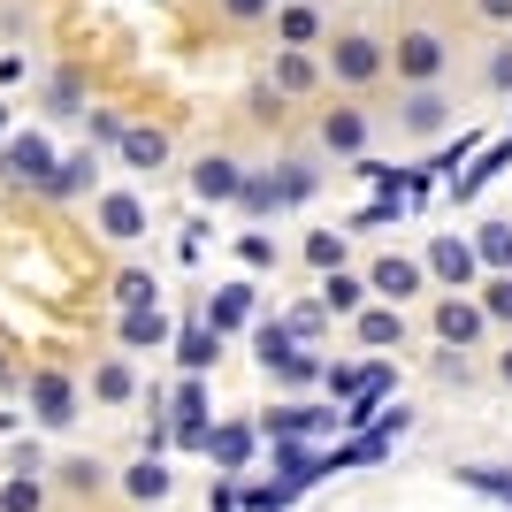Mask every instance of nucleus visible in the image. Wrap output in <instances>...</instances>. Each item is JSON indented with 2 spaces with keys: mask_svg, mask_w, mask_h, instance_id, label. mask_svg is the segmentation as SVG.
Segmentation results:
<instances>
[{
  "mask_svg": "<svg viewBox=\"0 0 512 512\" xmlns=\"http://www.w3.org/2000/svg\"><path fill=\"white\" fill-rule=\"evenodd\" d=\"M31 413H39L46 428H69V421H77V383H69L62 367H39V375H31Z\"/></svg>",
  "mask_w": 512,
  "mask_h": 512,
  "instance_id": "obj_1",
  "label": "nucleus"
},
{
  "mask_svg": "<svg viewBox=\"0 0 512 512\" xmlns=\"http://www.w3.org/2000/svg\"><path fill=\"white\" fill-rule=\"evenodd\" d=\"M46 169H54V146H46L39 130H23L16 146L0 153V176H8V184H46Z\"/></svg>",
  "mask_w": 512,
  "mask_h": 512,
  "instance_id": "obj_2",
  "label": "nucleus"
},
{
  "mask_svg": "<svg viewBox=\"0 0 512 512\" xmlns=\"http://www.w3.org/2000/svg\"><path fill=\"white\" fill-rule=\"evenodd\" d=\"M85 184H92V153H69V161H54V169H46L39 192H46V199H69V192H85Z\"/></svg>",
  "mask_w": 512,
  "mask_h": 512,
  "instance_id": "obj_3",
  "label": "nucleus"
},
{
  "mask_svg": "<svg viewBox=\"0 0 512 512\" xmlns=\"http://www.w3.org/2000/svg\"><path fill=\"white\" fill-rule=\"evenodd\" d=\"M123 153H130V169H161V161H169V138H161V130H123Z\"/></svg>",
  "mask_w": 512,
  "mask_h": 512,
  "instance_id": "obj_4",
  "label": "nucleus"
},
{
  "mask_svg": "<svg viewBox=\"0 0 512 512\" xmlns=\"http://www.w3.org/2000/svg\"><path fill=\"white\" fill-rule=\"evenodd\" d=\"M428 260H436V276H444V283H467V276H474V253L459 245V237H444V245H436Z\"/></svg>",
  "mask_w": 512,
  "mask_h": 512,
  "instance_id": "obj_5",
  "label": "nucleus"
},
{
  "mask_svg": "<svg viewBox=\"0 0 512 512\" xmlns=\"http://www.w3.org/2000/svg\"><path fill=\"white\" fill-rule=\"evenodd\" d=\"M161 337H169V321L153 314V306H130L123 314V344H161Z\"/></svg>",
  "mask_w": 512,
  "mask_h": 512,
  "instance_id": "obj_6",
  "label": "nucleus"
},
{
  "mask_svg": "<svg viewBox=\"0 0 512 512\" xmlns=\"http://www.w3.org/2000/svg\"><path fill=\"white\" fill-rule=\"evenodd\" d=\"M413 283H421L413 260H383V268H375V291H390V299H413Z\"/></svg>",
  "mask_w": 512,
  "mask_h": 512,
  "instance_id": "obj_7",
  "label": "nucleus"
},
{
  "mask_svg": "<svg viewBox=\"0 0 512 512\" xmlns=\"http://www.w3.org/2000/svg\"><path fill=\"white\" fill-rule=\"evenodd\" d=\"M100 222H107V237H138V230H146L138 199H107V207H100Z\"/></svg>",
  "mask_w": 512,
  "mask_h": 512,
  "instance_id": "obj_8",
  "label": "nucleus"
},
{
  "mask_svg": "<svg viewBox=\"0 0 512 512\" xmlns=\"http://www.w3.org/2000/svg\"><path fill=\"white\" fill-rule=\"evenodd\" d=\"M123 482H130V497H169V467H161V459H138Z\"/></svg>",
  "mask_w": 512,
  "mask_h": 512,
  "instance_id": "obj_9",
  "label": "nucleus"
},
{
  "mask_svg": "<svg viewBox=\"0 0 512 512\" xmlns=\"http://www.w3.org/2000/svg\"><path fill=\"white\" fill-rule=\"evenodd\" d=\"M436 329H444L451 344H467V337H482V314H474V306H459V299H451L444 314H436Z\"/></svg>",
  "mask_w": 512,
  "mask_h": 512,
  "instance_id": "obj_10",
  "label": "nucleus"
},
{
  "mask_svg": "<svg viewBox=\"0 0 512 512\" xmlns=\"http://www.w3.org/2000/svg\"><path fill=\"white\" fill-rule=\"evenodd\" d=\"M199 192H207V199H230L237 192V169H230V161H199Z\"/></svg>",
  "mask_w": 512,
  "mask_h": 512,
  "instance_id": "obj_11",
  "label": "nucleus"
},
{
  "mask_svg": "<svg viewBox=\"0 0 512 512\" xmlns=\"http://www.w3.org/2000/svg\"><path fill=\"white\" fill-rule=\"evenodd\" d=\"M46 497H39V482H31V474H16V482H8V490H0V512H39Z\"/></svg>",
  "mask_w": 512,
  "mask_h": 512,
  "instance_id": "obj_12",
  "label": "nucleus"
},
{
  "mask_svg": "<svg viewBox=\"0 0 512 512\" xmlns=\"http://www.w3.org/2000/svg\"><path fill=\"white\" fill-rule=\"evenodd\" d=\"M207 451L222 459V467H237V459L253 451V436H245V428H222V436H207Z\"/></svg>",
  "mask_w": 512,
  "mask_h": 512,
  "instance_id": "obj_13",
  "label": "nucleus"
},
{
  "mask_svg": "<svg viewBox=\"0 0 512 512\" xmlns=\"http://www.w3.org/2000/svg\"><path fill=\"white\" fill-rule=\"evenodd\" d=\"M406 123H413V130H444V100H436V92H413Z\"/></svg>",
  "mask_w": 512,
  "mask_h": 512,
  "instance_id": "obj_14",
  "label": "nucleus"
},
{
  "mask_svg": "<svg viewBox=\"0 0 512 512\" xmlns=\"http://www.w3.org/2000/svg\"><path fill=\"white\" fill-rule=\"evenodd\" d=\"M398 62H406L413 77H428V69L444 62V54H436V39H428V31H421V39H406V54H398Z\"/></svg>",
  "mask_w": 512,
  "mask_h": 512,
  "instance_id": "obj_15",
  "label": "nucleus"
},
{
  "mask_svg": "<svg viewBox=\"0 0 512 512\" xmlns=\"http://www.w3.org/2000/svg\"><path fill=\"white\" fill-rule=\"evenodd\" d=\"M245 314H253V299H245V291H222V299H214V329H237Z\"/></svg>",
  "mask_w": 512,
  "mask_h": 512,
  "instance_id": "obj_16",
  "label": "nucleus"
},
{
  "mask_svg": "<svg viewBox=\"0 0 512 512\" xmlns=\"http://www.w3.org/2000/svg\"><path fill=\"white\" fill-rule=\"evenodd\" d=\"M207 360H214V329H184V367L199 375Z\"/></svg>",
  "mask_w": 512,
  "mask_h": 512,
  "instance_id": "obj_17",
  "label": "nucleus"
},
{
  "mask_svg": "<svg viewBox=\"0 0 512 512\" xmlns=\"http://www.w3.org/2000/svg\"><path fill=\"white\" fill-rule=\"evenodd\" d=\"M337 69H344V77H367V69H375V46H367V39H352V46L337 54Z\"/></svg>",
  "mask_w": 512,
  "mask_h": 512,
  "instance_id": "obj_18",
  "label": "nucleus"
},
{
  "mask_svg": "<svg viewBox=\"0 0 512 512\" xmlns=\"http://www.w3.org/2000/svg\"><path fill=\"white\" fill-rule=\"evenodd\" d=\"M482 260H497V268L512 260V230H505V222H490V230H482Z\"/></svg>",
  "mask_w": 512,
  "mask_h": 512,
  "instance_id": "obj_19",
  "label": "nucleus"
},
{
  "mask_svg": "<svg viewBox=\"0 0 512 512\" xmlns=\"http://www.w3.org/2000/svg\"><path fill=\"white\" fill-rule=\"evenodd\" d=\"M92 390H100V398H130V375H123V367H115V360H107L100 375H92Z\"/></svg>",
  "mask_w": 512,
  "mask_h": 512,
  "instance_id": "obj_20",
  "label": "nucleus"
},
{
  "mask_svg": "<svg viewBox=\"0 0 512 512\" xmlns=\"http://www.w3.org/2000/svg\"><path fill=\"white\" fill-rule=\"evenodd\" d=\"M360 337H367V344H398V314H367Z\"/></svg>",
  "mask_w": 512,
  "mask_h": 512,
  "instance_id": "obj_21",
  "label": "nucleus"
},
{
  "mask_svg": "<svg viewBox=\"0 0 512 512\" xmlns=\"http://www.w3.org/2000/svg\"><path fill=\"white\" fill-rule=\"evenodd\" d=\"M115 299H123V306H153V276H123V283H115Z\"/></svg>",
  "mask_w": 512,
  "mask_h": 512,
  "instance_id": "obj_22",
  "label": "nucleus"
},
{
  "mask_svg": "<svg viewBox=\"0 0 512 512\" xmlns=\"http://www.w3.org/2000/svg\"><path fill=\"white\" fill-rule=\"evenodd\" d=\"M329 146H360V123H352V115H329Z\"/></svg>",
  "mask_w": 512,
  "mask_h": 512,
  "instance_id": "obj_23",
  "label": "nucleus"
},
{
  "mask_svg": "<svg viewBox=\"0 0 512 512\" xmlns=\"http://www.w3.org/2000/svg\"><path fill=\"white\" fill-rule=\"evenodd\" d=\"M329 306H337V314H352V306H360V283L337 276V283H329Z\"/></svg>",
  "mask_w": 512,
  "mask_h": 512,
  "instance_id": "obj_24",
  "label": "nucleus"
},
{
  "mask_svg": "<svg viewBox=\"0 0 512 512\" xmlns=\"http://www.w3.org/2000/svg\"><path fill=\"white\" fill-rule=\"evenodd\" d=\"M490 314H505V321H512V283H490Z\"/></svg>",
  "mask_w": 512,
  "mask_h": 512,
  "instance_id": "obj_25",
  "label": "nucleus"
},
{
  "mask_svg": "<svg viewBox=\"0 0 512 512\" xmlns=\"http://www.w3.org/2000/svg\"><path fill=\"white\" fill-rule=\"evenodd\" d=\"M230 8H237V16H253V8H260V0H230Z\"/></svg>",
  "mask_w": 512,
  "mask_h": 512,
  "instance_id": "obj_26",
  "label": "nucleus"
},
{
  "mask_svg": "<svg viewBox=\"0 0 512 512\" xmlns=\"http://www.w3.org/2000/svg\"><path fill=\"white\" fill-rule=\"evenodd\" d=\"M0 383H8V360H0Z\"/></svg>",
  "mask_w": 512,
  "mask_h": 512,
  "instance_id": "obj_27",
  "label": "nucleus"
},
{
  "mask_svg": "<svg viewBox=\"0 0 512 512\" xmlns=\"http://www.w3.org/2000/svg\"><path fill=\"white\" fill-rule=\"evenodd\" d=\"M505 375H512V360H505Z\"/></svg>",
  "mask_w": 512,
  "mask_h": 512,
  "instance_id": "obj_28",
  "label": "nucleus"
}]
</instances>
